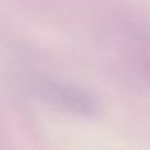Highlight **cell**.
<instances>
[{
  "instance_id": "obj_1",
  "label": "cell",
  "mask_w": 150,
  "mask_h": 150,
  "mask_svg": "<svg viewBox=\"0 0 150 150\" xmlns=\"http://www.w3.org/2000/svg\"><path fill=\"white\" fill-rule=\"evenodd\" d=\"M34 86L39 97L65 111L76 115H94L98 110V103L94 95L78 86L60 82L55 79H39Z\"/></svg>"
},
{
  "instance_id": "obj_2",
  "label": "cell",
  "mask_w": 150,
  "mask_h": 150,
  "mask_svg": "<svg viewBox=\"0 0 150 150\" xmlns=\"http://www.w3.org/2000/svg\"><path fill=\"white\" fill-rule=\"evenodd\" d=\"M134 63L150 82V28L134 33Z\"/></svg>"
}]
</instances>
